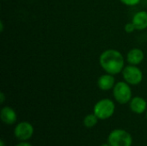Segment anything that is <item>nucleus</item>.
<instances>
[{"instance_id":"obj_4","label":"nucleus","mask_w":147,"mask_h":146,"mask_svg":"<svg viewBox=\"0 0 147 146\" xmlns=\"http://www.w3.org/2000/svg\"><path fill=\"white\" fill-rule=\"evenodd\" d=\"M113 95L120 104H126L132 100V90L127 82H118L115 83L113 89Z\"/></svg>"},{"instance_id":"obj_10","label":"nucleus","mask_w":147,"mask_h":146,"mask_svg":"<svg viewBox=\"0 0 147 146\" xmlns=\"http://www.w3.org/2000/svg\"><path fill=\"white\" fill-rule=\"evenodd\" d=\"M147 108V103L146 100L140 96H136L134 97L130 101V108L131 110L138 114H143Z\"/></svg>"},{"instance_id":"obj_2","label":"nucleus","mask_w":147,"mask_h":146,"mask_svg":"<svg viewBox=\"0 0 147 146\" xmlns=\"http://www.w3.org/2000/svg\"><path fill=\"white\" fill-rule=\"evenodd\" d=\"M115 110V103L110 99H102L94 107V114L100 120H107L110 118L114 114Z\"/></svg>"},{"instance_id":"obj_3","label":"nucleus","mask_w":147,"mask_h":146,"mask_svg":"<svg viewBox=\"0 0 147 146\" xmlns=\"http://www.w3.org/2000/svg\"><path fill=\"white\" fill-rule=\"evenodd\" d=\"M108 142L111 146H131L133 144V139L127 132L121 129H116L109 134Z\"/></svg>"},{"instance_id":"obj_17","label":"nucleus","mask_w":147,"mask_h":146,"mask_svg":"<svg viewBox=\"0 0 147 146\" xmlns=\"http://www.w3.org/2000/svg\"><path fill=\"white\" fill-rule=\"evenodd\" d=\"M3 21H1L0 22V31L3 32Z\"/></svg>"},{"instance_id":"obj_12","label":"nucleus","mask_w":147,"mask_h":146,"mask_svg":"<svg viewBox=\"0 0 147 146\" xmlns=\"http://www.w3.org/2000/svg\"><path fill=\"white\" fill-rule=\"evenodd\" d=\"M97 121H98V118L93 113V114H90L85 116V118L84 120V124L87 128H91L97 124Z\"/></svg>"},{"instance_id":"obj_8","label":"nucleus","mask_w":147,"mask_h":146,"mask_svg":"<svg viewBox=\"0 0 147 146\" xmlns=\"http://www.w3.org/2000/svg\"><path fill=\"white\" fill-rule=\"evenodd\" d=\"M1 120L6 125H13L16 123L17 116L16 111L10 107H4L2 108L0 113Z\"/></svg>"},{"instance_id":"obj_11","label":"nucleus","mask_w":147,"mask_h":146,"mask_svg":"<svg viewBox=\"0 0 147 146\" xmlns=\"http://www.w3.org/2000/svg\"><path fill=\"white\" fill-rule=\"evenodd\" d=\"M133 23L138 30L147 28V11L142 10L137 12L133 18Z\"/></svg>"},{"instance_id":"obj_18","label":"nucleus","mask_w":147,"mask_h":146,"mask_svg":"<svg viewBox=\"0 0 147 146\" xmlns=\"http://www.w3.org/2000/svg\"><path fill=\"white\" fill-rule=\"evenodd\" d=\"M0 146H4V142L3 140L0 141Z\"/></svg>"},{"instance_id":"obj_20","label":"nucleus","mask_w":147,"mask_h":146,"mask_svg":"<svg viewBox=\"0 0 147 146\" xmlns=\"http://www.w3.org/2000/svg\"><path fill=\"white\" fill-rule=\"evenodd\" d=\"M146 115H147V114H146Z\"/></svg>"},{"instance_id":"obj_16","label":"nucleus","mask_w":147,"mask_h":146,"mask_svg":"<svg viewBox=\"0 0 147 146\" xmlns=\"http://www.w3.org/2000/svg\"><path fill=\"white\" fill-rule=\"evenodd\" d=\"M4 100H5V96L3 92L0 93V102L1 103H3L4 102Z\"/></svg>"},{"instance_id":"obj_1","label":"nucleus","mask_w":147,"mask_h":146,"mask_svg":"<svg viewBox=\"0 0 147 146\" xmlns=\"http://www.w3.org/2000/svg\"><path fill=\"white\" fill-rule=\"evenodd\" d=\"M99 62L102 68L111 75L118 74L124 69V58L119 51L115 49L104 51L100 56Z\"/></svg>"},{"instance_id":"obj_19","label":"nucleus","mask_w":147,"mask_h":146,"mask_svg":"<svg viewBox=\"0 0 147 146\" xmlns=\"http://www.w3.org/2000/svg\"><path fill=\"white\" fill-rule=\"evenodd\" d=\"M101 146H111L109 144H104V145H102Z\"/></svg>"},{"instance_id":"obj_6","label":"nucleus","mask_w":147,"mask_h":146,"mask_svg":"<svg viewBox=\"0 0 147 146\" xmlns=\"http://www.w3.org/2000/svg\"><path fill=\"white\" fill-rule=\"evenodd\" d=\"M14 133L16 139L20 141H26L33 136L34 127L30 123L22 121L16 125Z\"/></svg>"},{"instance_id":"obj_5","label":"nucleus","mask_w":147,"mask_h":146,"mask_svg":"<svg viewBox=\"0 0 147 146\" xmlns=\"http://www.w3.org/2000/svg\"><path fill=\"white\" fill-rule=\"evenodd\" d=\"M122 76L125 82L131 85H138L143 80V73L141 70L136 65H133L126 66L123 69Z\"/></svg>"},{"instance_id":"obj_14","label":"nucleus","mask_w":147,"mask_h":146,"mask_svg":"<svg viewBox=\"0 0 147 146\" xmlns=\"http://www.w3.org/2000/svg\"><path fill=\"white\" fill-rule=\"evenodd\" d=\"M122 3L127 5V6H134V5H137L140 0H120Z\"/></svg>"},{"instance_id":"obj_13","label":"nucleus","mask_w":147,"mask_h":146,"mask_svg":"<svg viewBox=\"0 0 147 146\" xmlns=\"http://www.w3.org/2000/svg\"><path fill=\"white\" fill-rule=\"evenodd\" d=\"M124 29H125V31H126L127 33L130 34V33H133V32L136 29V28H135L134 24V23H133V22H128V23H127V24L125 25Z\"/></svg>"},{"instance_id":"obj_15","label":"nucleus","mask_w":147,"mask_h":146,"mask_svg":"<svg viewBox=\"0 0 147 146\" xmlns=\"http://www.w3.org/2000/svg\"><path fill=\"white\" fill-rule=\"evenodd\" d=\"M16 146H32V145H30L28 142H21V143L17 144Z\"/></svg>"},{"instance_id":"obj_9","label":"nucleus","mask_w":147,"mask_h":146,"mask_svg":"<svg viewBox=\"0 0 147 146\" xmlns=\"http://www.w3.org/2000/svg\"><path fill=\"white\" fill-rule=\"evenodd\" d=\"M144 58H145L144 52L139 48H134V49L130 50L127 55V62L133 65H140L144 60Z\"/></svg>"},{"instance_id":"obj_7","label":"nucleus","mask_w":147,"mask_h":146,"mask_svg":"<svg viewBox=\"0 0 147 146\" xmlns=\"http://www.w3.org/2000/svg\"><path fill=\"white\" fill-rule=\"evenodd\" d=\"M113 76L114 75H111L109 73L102 75L98 78V81H97V85H98L99 89L102 90H104V91L114 89V87L115 85V79Z\"/></svg>"}]
</instances>
